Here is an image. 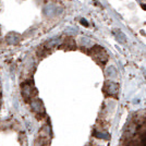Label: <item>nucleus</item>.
Here are the masks:
<instances>
[{"mask_svg":"<svg viewBox=\"0 0 146 146\" xmlns=\"http://www.w3.org/2000/svg\"><path fill=\"white\" fill-rule=\"evenodd\" d=\"M119 146H146V110L131 115L123 127Z\"/></svg>","mask_w":146,"mask_h":146,"instance_id":"f257e3e1","label":"nucleus"},{"mask_svg":"<svg viewBox=\"0 0 146 146\" xmlns=\"http://www.w3.org/2000/svg\"><path fill=\"white\" fill-rule=\"evenodd\" d=\"M60 44V39H51V40H49V41H47L46 42V47L49 49V48H52V47H56V46H58Z\"/></svg>","mask_w":146,"mask_h":146,"instance_id":"39448f33","label":"nucleus"},{"mask_svg":"<svg viewBox=\"0 0 146 146\" xmlns=\"http://www.w3.org/2000/svg\"><path fill=\"white\" fill-rule=\"evenodd\" d=\"M44 11H45V13H46L47 16H51V15H53L54 13H56V7H54L53 4H48V5L45 7Z\"/></svg>","mask_w":146,"mask_h":146,"instance_id":"20e7f679","label":"nucleus"},{"mask_svg":"<svg viewBox=\"0 0 146 146\" xmlns=\"http://www.w3.org/2000/svg\"><path fill=\"white\" fill-rule=\"evenodd\" d=\"M63 46H66V47H74V41H73L72 38H66Z\"/></svg>","mask_w":146,"mask_h":146,"instance_id":"423d86ee","label":"nucleus"},{"mask_svg":"<svg viewBox=\"0 0 146 146\" xmlns=\"http://www.w3.org/2000/svg\"><path fill=\"white\" fill-rule=\"evenodd\" d=\"M7 41H8V44L15 45V44H17V42H19V36H17L15 33L9 34L7 36Z\"/></svg>","mask_w":146,"mask_h":146,"instance_id":"7ed1b4c3","label":"nucleus"},{"mask_svg":"<svg viewBox=\"0 0 146 146\" xmlns=\"http://www.w3.org/2000/svg\"><path fill=\"white\" fill-rule=\"evenodd\" d=\"M0 146H27L25 131L17 121L0 122Z\"/></svg>","mask_w":146,"mask_h":146,"instance_id":"f03ea898","label":"nucleus"}]
</instances>
